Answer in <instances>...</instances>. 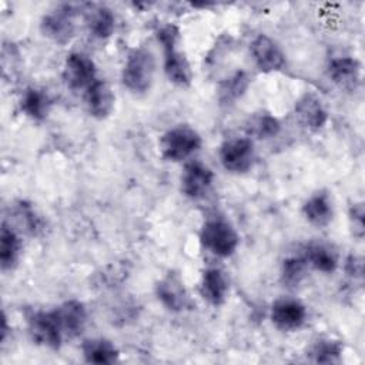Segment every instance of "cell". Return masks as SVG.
<instances>
[{
	"mask_svg": "<svg viewBox=\"0 0 365 365\" xmlns=\"http://www.w3.org/2000/svg\"><path fill=\"white\" fill-rule=\"evenodd\" d=\"M295 117L299 124L311 131L321 130L328 121V111L321 98L312 93H305L295 103Z\"/></svg>",
	"mask_w": 365,
	"mask_h": 365,
	"instance_id": "obj_13",
	"label": "cell"
},
{
	"mask_svg": "<svg viewBox=\"0 0 365 365\" xmlns=\"http://www.w3.org/2000/svg\"><path fill=\"white\" fill-rule=\"evenodd\" d=\"M201 135L188 125L170 128L160 140V153L167 161H182L201 148Z\"/></svg>",
	"mask_w": 365,
	"mask_h": 365,
	"instance_id": "obj_4",
	"label": "cell"
},
{
	"mask_svg": "<svg viewBox=\"0 0 365 365\" xmlns=\"http://www.w3.org/2000/svg\"><path fill=\"white\" fill-rule=\"evenodd\" d=\"M87 26L90 33L100 38H108L115 29V17L107 7H96L87 16Z\"/></svg>",
	"mask_w": 365,
	"mask_h": 365,
	"instance_id": "obj_23",
	"label": "cell"
},
{
	"mask_svg": "<svg viewBox=\"0 0 365 365\" xmlns=\"http://www.w3.org/2000/svg\"><path fill=\"white\" fill-rule=\"evenodd\" d=\"M344 346L339 341L331 338H322L317 341L309 354L317 364H336L341 359Z\"/></svg>",
	"mask_w": 365,
	"mask_h": 365,
	"instance_id": "obj_26",
	"label": "cell"
},
{
	"mask_svg": "<svg viewBox=\"0 0 365 365\" xmlns=\"http://www.w3.org/2000/svg\"><path fill=\"white\" fill-rule=\"evenodd\" d=\"M158 301L173 312H181L191 307L190 295L184 287V281L175 272H168L155 285Z\"/></svg>",
	"mask_w": 365,
	"mask_h": 365,
	"instance_id": "obj_10",
	"label": "cell"
},
{
	"mask_svg": "<svg viewBox=\"0 0 365 365\" xmlns=\"http://www.w3.org/2000/svg\"><path fill=\"white\" fill-rule=\"evenodd\" d=\"M155 36L164 50V73L167 78L178 87H188L192 81V70L188 58L178 48V27L174 24H164L157 30Z\"/></svg>",
	"mask_w": 365,
	"mask_h": 365,
	"instance_id": "obj_1",
	"label": "cell"
},
{
	"mask_svg": "<svg viewBox=\"0 0 365 365\" xmlns=\"http://www.w3.org/2000/svg\"><path fill=\"white\" fill-rule=\"evenodd\" d=\"M254 155V144L245 137L227 140L220 148V160L222 167L235 174L247 173L252 167Z\"/></svg>",
	"mask_w": 365,
	"mask_h": 365,
	"instance_id": "obj_7",
	"label": "cell"
},
{
	"mask_svg": "<svg viewBox=\"0 0 365 365\" xmlns=\"http://www.w3.org/2000/svg\"><path fill=\"white\" fill-rule=\"evenodd\" d=\"M269 318L281 331H297L307 321V307L295 298H278L271 305Z\"/></svg>",
	"mask_w": 365,
	"mask_h": 365,
	"instance_id": "obj_9",
	"label": "cell"
},
{
	"mask_svg": "<svg viewBox=\"0 0 365 365\" xmlns=\"http://www.w3.org/2000/svg\"><path fill=\"white\" fill-rule=\"evenodd\" d=\"M345 271L349 277L362 278V259L359 257H349L345 264Z\"/></svg>",
	"mask_w": 365,
	"mask_h": 365,
	"instance_id": "obj_29",
	"label": "cell"
},
{
	"mask_svg": "<svg viewBox=\"0 0 365 365\" xmlns=\"http://www.w3.org/2000/svg\"><path fill=\"white\" fill-rule=\"evenodd\" d=\"M214 181V173L200 161L185 164L181 174V191L191 200L202 198Z\"/></svg>",
	"mask_w": 365,
	"mask_h": 365,
	"instance_id": "obj_12",
	"label": "cell"
},
{
	"mask_svg": "<svg viewBox=\"0 0 365 365\" xmlns=\"http://www.w3.org/2000/svg\"><path fill=\"white\" fill-rule=\"evenodd\" d=\"M7 332H9V327H7V318L6 315L3 314V319H1V341L6 339L7 336Z\"/></svg>",
	"mask_w": 365,
	"mask_h": 365,
	"instance_id": "obj_30",
	"label": "cell"
},
{
	"mask_svg": "<svg viewBox=\"0 0 365 365\" xmlns=\"http://www.w3.org/2000/svg\"><path fill=\"white\" fill-rule=\"evenodd\" d=\"M63 80L71 90H87L97 80V67L84 53H71L63 66Z\"/></svg>",
	"mask_w": 365,
	"mask_h": 365,
	"instance_id": "obj_8",
	"label": "cell"
},
{
	"mask_svg": "<svg viewBox=\"0 0 365 365\" xmlns=\"http://www.w3.org/2000/svg\"><path fill=\"white\" fill-rule=\"evenodd\" d=\"M230 291L227 275L220 268H208L202 272L200 281V294L211 305L225 302Z\"/></svg>",
	"mask_w": 365,
	"mask_h": 365,
	"instance_id": "obj_16",
	"label": "cell"
},
{
	"mask_svg": "<svg viewBox=\"0 0 365 365\" xmlns=\"http://www.w3.org/2000/svg\"><path fill=\"white\" fill-rule=\"evenodd\" d=\"M54 309L66 336L73 338L83 331L87 322V311L83 302L77 299H68Z\"/></svg>",
	"mask_w": 365,
	"mask_h": 365,
	"instance_id": "obj_17",
	"label": "cell"
},
{
	"mask_svg": "<svg viewBox=\"0 0 365 365\" xmlns=\"http://www.w3.org/2000/svg\"><path fill=\"white\" fill-rule=\"evenodd\" d=\"M27 327L33 341L51 349H58L66 338L56 309L31 311L27 317Z\"/></svg>",
	"mask_w": 365,
	"mask_h": 365,
	"instance_id": "obj_5",
	"label": "cell"
},
{
	"mask_svg": "<svg viewBox=\"0 0 365 365\" xmlns=\"http://www.w3.org/2000/svg\"><path fill=\"white\" fill-rule=\"evenodd\" d=\"M251 54L255 66L262 73L278 71L285 64V54L278 46L267 34L257 36L251 43Z\"/></svg>",
	"mask_w": 365,
	"mask_h": 365,
	"instance_id": "obj_11",
	"label": "cell"
},
{
	"mask_svg": "<svg viewBox=\"0 0 365 365\" xmlns=\"http://www.w3.org/2000/svg\"><path fill=\"white\" fill-rule=\"evenodd\" d=\"M281 124L277 117L268 114V113H261L255 114L250 123H248V133L255 135L257 138H272L279 133Z\"/></svg>",
	"mask_w": 365,
	"mask_h": 365,
	"instance_id": "obj_27",
	"label": "cell"
},
{
	"mask_svg": "<svg viewBox=\"0 0 365 365\" xmlns=\"http://www.w3.org/2000/svg\"><path fill=\"white\" fill-rule=\"evenodd\" d=\"M74 16L76 11L68 4L58 6L56 10L44 14L40 21L43 36L57 44H67L76 33Z\"/></svg>",
	"mask_w": 365,
	"mask_h": 365,
	"instance_id": "obj_6",
	"label": "cell"
},
{
	"mask_svg": "<svg viewBox=\"0 0 365 365\" xmlns=\"http://www.w3.org/2000/svg\"><path fill=\"white\" fill-rule=\"evenodd\" d=\"M81 352L86 362L96 364V365L114 364L117 362L120 355L117 346L106 338L86 339L81 345Z\"/></svg>",
	"mask_w": 365,
	"mask_h": 365,
	"instance_id": "obj_20",
	"label": "cell"
},
{
	"mask_svg": "<svg viewBox=\"0 0 365 365\" xmlns=\"http://www.w3.org/2000/svg\"><path fill=\"white\" fill-rule=\"evenodd\" d=\"M20 108L27 117L33 120H43L48 113L50 98L43 90L36 87H29L21 94Z\"/></svg>",
	"mask_w": 365,
	"mask_h": 365,
	"instance_id": "obj_22",
	"label": "cell"
},
{
	"mask_svg": "<svg viewBox=\"0 0 365 365\" xmlns=\"http://www.w3.org/2000/svg\"><path fill=\"white\" fill-rule=\"evenodd\" d=\"M349 224L354 237L362 238L365 232V210L364 202H355L349 208Z\"/></svg>",
	"mask_w": 365,
	"mask_h": 365,
	"instance_id": "obj_28",
	"label": "cell"
},
{
	"mask_svg": "<svg viewBox=\"0 0 365 365\" xmlns=\"http://www.w3.org/2000/svg\"><path fill=\"white\" fill-rule=\"evenodd\" d=\"M155 73V60L150 50L144 47L133 48L125 58L121 80L131 93L141 94L150 90Z\"/></svg>",
	"mask_w": 365,
	"mask_h": 365,
	"instance_id": "obj_2",
	"label": "cell"
},
{
	"mask_svg": "<svg viewBox=\"0 0 365 365\" xmlns=\"http://www.w3.org/2000/svg\"><path fill=\"white\" fill-rule=\"evenodd\" d=\"M304 258L308 265L324 274H331L338 267L336 251L325 242L307 244L304 248Z\"/></svg>",
	"mask_w": 365,
	"mask_h": 365,
	"instance_id": "obj_19",
	"label": "cell"
},
{
	"mask_svg": "<svg viewBox=\"0 0 365 365\" xmlns=\"http://www.w3.org/2000/svg\"><path fill=\"white\" fill-rule=\"evenodd\" d=\"M84 101L87 111L91 117L103 120L107 118L113 110L115 103V96L111 86L104 80H96L84 94Z\"/></svg>",
	"mask_w": 365,
	"mask_h": 365,
	"instance_id": "obj_15",
	"label": "cell"
},
{
	"mask_svg": "<svg viewBox=\"0 0 365 365\" xmlns=\"http://www.w3.org/2000/svg\"><path fill=\"white\" fill-rule=\"evenodd\" d=\"M327 73L341 90L354 91L361 80V64L354 57L341 56L329 60Z\"/></svg>",
	"mask_w": 365,
	"mask_h": 365,
	"instance_id": "obj_14",
	"label": "cell"
},
{
	"mask_svg": "<svg viewBox=\"0 0 365 365\" xmlns=\"http://www.w3.org/2000/svg\"><path fill=\"white\" fill-rule=\"evenodd\" d=\"M307 261L304 255L287 257L281 264V281L288 288L298 287L307 275Z\"/></svg>",
	"mask_w": 365,
	"mask_h": 365,
	"instance_id": "obj_25",
	"label": "cell"
},
{
	"mask_svg": "<svg viewBox=\"0 0 365 365\" xmlns=\"http://www.w3.org/2000/svg\"><path fill=\"white\" fill-rule=\"evenodd\" d=\"M250 77L245 71H237L224 81H221L218 87V100L222 104H231L237 101L248 88Z\"/></svg>",
	"mask_w": 365,
	"mask_h": 365,
	"instance_id": "obj_24",
	"label": "cell"
},
{
	"mask_svg": "<svg viewBox=\"0 0 365 365\" xmlns=\"http://www.w3.org/2000/svg\"><path fill=\"white\" fill-rule=\"evenodd\" d=\"M21 254V241L19 234L7 222L1 224L0 231V265L3 271L13 269Z\"/></svg>",
	"mask_w": 365,
	"mask_h": 365,
	"instance_id": "obj_21",
	"label": "cell"
},
{
	"mask_svg": "<svg viewBox=\"0 0 365 365\" xmlns=\"http://www.w3.org/2000/svg\"><path fill=\"white\" fill-rule=\"evenodd\" d=\"M200 242L211 254L227 258L237 251L240 237L230 222L214 218L202 224L200 231Z\"/></svg>",
	"mask_w": 365,
	"mask_h": 365,
	"instance_id": "obj_3",
	"label": "cell"
},
{
	"mask_svg": "<svg viewBox=\"0 0 365 365\" xmlns=\"http://www.w3.org/2000/svg\"><path fill=\"white\" fill-rule=\"evenodd\" d=\"M302 214L305 220L317 227H327L334 218V207L329 195L325 191H318L312 194L302 205Z\"/></svg>",
	"mask_w": 365,
	"mask_h": 365,
	"instance_id": "obj_18",
	"label": "cell"
}]
</instances>
